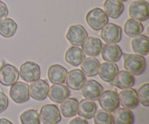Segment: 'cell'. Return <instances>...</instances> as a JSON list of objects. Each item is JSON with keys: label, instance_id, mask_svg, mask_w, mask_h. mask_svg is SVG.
<instances>
[{"label": "cell", "instance_id": "cell-1", "mask_svg": "<svg viewBox=\"0 0 149 124\" xmlns=\"http://www.w3.org/2000/svg\"><path fill=\"white\" fill-rule=\"evenodd\" d=\"M122 55L126 71L135 76H140L145 72L147 63L143 56L137 54H122Z\"/></svg>", "mask_w": 149, "mask_h": 124}, {"label": "cell", "instance_id": "cell-2", "mask_svg": "<svg viewBox=\"0 0 149 124\" xmlns=\"http://www.w3.org/2000/svg\"><path fill=\"white\" fill-rule=\"evenodd\" d=\"M86 21L92 29L94 30H100L109 23V17L101 8L95 7L87 12Z\"/></svg>", "mask_w": 149, "mask_h": 124}, {"label": "cell", "instance_id": "cell-3", "mask_svg": "<svg viewBox=\"0 0 149 124\" xmlns=\"http://www.w3.org/2000/svg\"><path fill=\"white\" fill-rule=\"evenodd\" d=\"M19 76L25 82L32 83L40 78V66L37 63L31 61L25 62L20 66Z\"/></svg>", "mask_w": 149, "mask_h": 124}, {"label": "cell", "instance_id": "cell-4", "mask_svg": "<svg viewBox=\"0 0 149 124\" xmlns=\"http://www.w3.org/2000/svg\"><path fill=\"white\" fill-rule=\"evenodd\" d=\"M39 118L43 124H57L61 120V113L55 105L46 104L41 107Z\"/></svg>", "mask_w": 149, "mask_h": 124}, {"label": "cell", "instance_id": "cell-5", "mask_svg": "<svg viewBox=\"0 0 149 124\" xmlns=\"http://www.w3.org/2000/svg\"><path fill=\"white\" fill-rule=\"evenodd\" d=\"M129 15L138 21H146L149 18V5L145 0L132 1L129 7Z\"/></svg>", "mask_w": 149, "mask_h": 124}, {"label": "cell", "instance_id": "cell-6", "mask_svg": "<svg viewBox=\"0 0 149 124\" xmlns=\"http://www.w3.org/2000/svg\"><path fill=\"white\" fill-rule=\"evenodd\" d=\"M99 104L103 110L111 113L119 107V96L114 90H106L103 91L98 99Z\"/></svg>", "mask_w": 149, "mask_h": 124}, {"label": "cell", "instance_id": "cell-7", "mask_svg": "<svg viewBox=\"0 0 149 124\" xmlns=\"http://www.w3.org/2000/svg\"><path fill=\"white\" fill-rule=\"evenodd\" d=\"M10 96L13 102L17 104L25 103L29 100V86L26 83L15 82L11 86Z\"/></svg>", "mask_w": 149, "mask_h": 124}, {"label": "cell", "instance_id": "cell-8", "mask_svg": "<svg viewBox=\"0 0 149 124\" xmlns=\"http://www.w3.org/2000/svg\"><path fill=\"white\" fill-rule=\"evenodd\" d=\"M66 39L73 46H81L88 37V33L84 26L79 24L72 25L68 29Z\"/></svg>", "mask_w": 149, "mask_h": 124}, {"label": "cell", "instance_id": "cell-9", "mask_svg": "<svg viewBox=\"0 0 149 124\" xmlns=\"http://www.w3.org/2000/svg\"><path fill=\"white\" fill-rule=\"evenodd\" d=\"M100 36L106 44H116L122 39V29L118 25L108 23L101 29Z\"/></svg>", "mask_w": 149, "mask_h": 124}, {"label": "cell", "instance_id": "cell-10", "mask_svg": "<svg viewBox=\"0 0 149 124\" xmlns=\"http://www.w3.org/2000/svg\"><path fill=\"white\" fill-rule=\"evenodd\" d=\"M81 93L84 97L92 101L98 100L99 97L103 91V87L95 80L86 81L81 88Z\"/></svg>", "mask_w": 149, "mask_h": 124}, {"label": "cell", "instance_id": "cell-11", "mask_svg": "<svg viewBox=\"0 0 149 124\" xmlns=\"http://www.w3.org/2000/svg\"><path fill=\"white\" fill-rule=\"evenodd\" d=\"M19 78V71L15 66L9 63L3 64L0 68V84L8 87L17 82Z\"/></svg>", "mask_w": 149, "mask_h": 124}, {"label": "cell", "instance_id": "cell-12", "mask_svg": "<svg viewBox=\"0 0 149 124\" xmlns=\"http://www.w3.org/2000/svg\"><path fill=\"white\" fill-rule=\"evenodd\" d=\"M119 103L122 105L124 108L128 110H133L139 105V100L136 90L134 89L127 88L122 89L118 94Z\"/></svg>", "mask_w": 149, "mask_h": 124}, {"label": "cell", "instance_id": "cell-13", "mask_svg": "<svg viewBox=\"0 0 149 124\" xmlns=\"http://www.w3.org/2000/svg\"><path fill=\"white\" fill-rule=\"evenodd\" d=\"M49 86L46 81L38 79L31 83L29 86V95L36 101H43L48 95Z\"/></svg>", "mask_w": 149, "mask_h": 124}, {"label": "cell", "instance_id": "cell-14", "mask_svg": "<svg viewBox=\"0 0 149 124\" xmlns=\"http://www.w3.org/2000/svg\"><path fill=\"white\" fill-rule=\"evenodd\" d=\"M86 81V76L82 71L79 69H74L67 73L65 82L69 89L74 91H79L81 89Z\"/></svg>", "mask_w": 149, "mask_h": 124}, {"label": "cell", "instance_id": "cell-15", "mask_svg": "<svg viewBox=\"0 0 149 124\" xmlns=\"http://www.w3.org/2000/svg\"><path fill=\"white\" fill-rule=\"evenodd\" d=\"M70 95L71 91L67 86L63 84H53L49 87L47 96L53 103L61 104L63 100L68 98Z\"/></svg>", "mask_w": 149, "mask_h": 124}, {"label": "cell", "instance_id": "cell-16", "mask_svg": "<svg viewBox=\"0 0 149 124\" xmlns=\"http://www.w3.org/2000/svg\"><path fill=\"white\" fill-rule=\"evenodd\" d=\"M135 82V78L134 75L128 72L127 71L122 70L117 73L115 78L111 82H110V84L111 85L114 86L121 89H125L133 87Z\"/></svg>", "mask_w": 149, "mask_h": 124}, {"label": "cell", "instance_id": "cell-17", "mask_svg": "<svg viewBox=\"0 0 149 124\" xmlns=\"http://www.w3.org/2000/svg\"><path fill=\"white\" fill-rule=\"evenodd\" d=\"M122 54L120 46L116 44H106L102 46V58L106 62H118L122 56Z\"/></svg>", "mask_w": 149, "mask_h": 124}, {"label": "cell", "instance_id": "cell-18", "mask_svg": "<svg viewBox=\"0 0 149 124\" xmlns=\"http://www.w3.org/2000/svg\"><path fill=\"white\" fill-rule=\"evenodd\" d=\"M81 46L85 55L90 57H97L101 52L103 44L99 38L90 36L87 38Z\"/></svg>", "mask_w": 149, "mask_h": 124}, {"label": "cell", "instance_id": "cell-19", "mask_svg": "<svg viewBox=\"0 0 149 124\" xmlns=\"http://www.w3.org/2000/svg\"><path fill=\"white\" fill-rule=\"evenodd\" d=\"M67 70L58 64L50 65L47 71V76L49 81L53 84H63L65 81Z\"/></svg>", "mask_w": 149, "mask_h": 124}, {"label": "cell", "instance_id": "cell-20", "mask_svg": "<svg viewBox=\"0 0 149 124\" xmlns=\"http://www.w3.org/2000/svg\"><path fill=\"white\" fill-rule=\"evenodd\" d=\"M125 5L119 0H106L103 3V11L108 17L117 19L123 13Z\"/></svg>", "mask_w": 149, "mask_h": 124}, {"label": "cell", "instance_id": "cell-21", "mask_svg": "<svg viewBox=\"0 0 149 124\" xmlns=\"http://www.w3.org/2000/svg\"><path fill=\"white\" fill-rule=\"evenodd\" d=\"M86 55L81 48L77 46H72L68 48L65 52V62L70 65L77 67L82 63L85 60Z\"/></svg>", "mask_w": 149, "mask_h": 124}, {"label": "cell", "instance_id": "cell-22", "mask_svg": "<svg viewBox=\"0 0 149 124\" xmlns=\"http://www.w3.org/2000/svg\"><path fill=\"white\" fill-rule=\"evenodd\" d=\"M111 116L113 124H133L135 121L133 113L124 107H118L113 112Z\"/></svg>", "mask_w": 149, "mask_h": 124}, {"label": "cell", "instance_id": "cell-23", "mask_svg": "<svg viewBox=\"0 0 149 124\" xmlns=\"http://www.w3.org/2000/svg\"><path fill=\"white\" fill-rule=\"evenodd\" d=\"M119 72V68L115 62H106L100 65L98 70V75L103 81L110 83Z\"/></svg>", "mask_w": 149, "mask_h": 124}, {"label": "cell", "instance_id": "cell-24", "mask_svg": "<svg viewBox=\"0 0 149 124\" xmlns=\"http://www.w3.org/2000/svg\"><path fill=\"white\" fill-rule=\"evenodd\" d=\"M97 110L95 103L87 99H83L78 104L77 114L84 119H91Z\"/></svg>", "mask_w": 149, "mask_h": 124}, {"label": "cell", "instance_id": "cell-25", "mask_svg": "<svg viewBox=\"0 0 149 124\" xmlns=\"http://www.w3.org/2000/svg\"><path fill=\"white\" fill-rule=\"evenodd\" d=\"M148 37L146 35H139L131 42L132 50L137 55L146 56L148 54Z\"/></svg>", "mask_w": 149, "mask_h": 124}, {"label": "cell", "instance_id": "cell-26", "mask_svg": "<svg viewBox=\"0 0 149 124\" xmlns=\"http://www.w3.org/2000/svg\"><path fill=\"white\" fill-rule=\"evenodd\" d=\"M79 102L75 98H67L61 103L60 110L65 118H72L77 116Z\"/></svg>", "mask_w": 149, "mask_h": 124}, {"label": "cell", "instance_id": "cell-27", "mask_svg": "<svg viewBox=\"0 0 149 124\" xmlns=\"http://www.w3.org/2000/svg\"><path fill=\"white\" fill-rule=\"evenodd\" d=\"M124 30L127 36L130 38H135L141 35L143 32L144 27L141 21L130 18L125 22Z\"/></svg>", "mask_w": 149, "mask_h": 124}, {"label": "cell", "instance_id": "cell-28", "mask_svg": "<svg viewBox=\"0 0 149 124\" xmlns=\"http://www.w3.org/2000/svg\"><path fill=\"white\" fill-rule=\"evenodd\" d=\"M100 62L98 60L93 57H88L82 62L81 65V71L84 73V75L88 77L95 76L98 73L99 67H100Z\"/></svg>", "mask_w": 149, "mask_h": 124}, {"label": "cell", "instance_id": "cell-29", "mask_svg": "<svg viewBox=\"0 0 149 124\" xmlns=\"http://www.w3.org/2000/svg\"><path fill=\"white\" fill-rule=\"evenodd\" d=\"M17 24L13 19L7 17L0 20V35L4 38H11L17 31Z\"/></svg>", "mask_w": 149, "mask_h": 124}, {"label": "cell", "instance_id": "cell-30", "mask_svg": "<svg viewBox=\"0 0 149 124\" xmlns=\"http://www.w3.org/2000/svg\"><path fill=\"white\" fill-rule=\"evenodd\" d=\"M21 124H40V118L37 110L29 109L23 112L20 116Z\"/></svg>", "mask_w": 149, "mask_h": 124}, {"label": "cell", "instance_id": "cell-31", "mask_svg": "<svg viewBox=\"0 0 149 124\" xmlns=\"http://www.w3.org/2000/svg\"><path fill=\"white\" fill-rule=\"evenodd\" d=\"M93 118L95 124H112L111 114L103 109L96 110Z\"/></svg>", "mask_w": 149, "mask_h": 124}, {"label": "cell", "instance_id": "cell-32", "mask_svg": "<svg viewBox=\"0 0 149 124\" xmlns=\"http://www.w3.org/2000/svg\"><path fill=\"white\" fill-rule=\"evenodd\" d=\"M148 91L149 84L148 83H146L138 89V92H137L139 103L143 106H145V107H148L149 106Z\"/></svg>", "mask_w": 149, "mask_h": 124}, {"label": "cell", "instance_id": "cell-33", "mask_svg": "<svg viewBox=\"0 0 149 124\" xmlns=\"http://www.w3.org/2000/svg\"><path fill=\"white\" fill-rule=\"evenodd\" d=\"M9 105V100L7 95L4 92L0 91V113L7 110Z\"/></svg>", "mask_w": 149, "mask_h": 124}, {"label": "cell", "instance_id": "cell-34", "mask_svg": "<svg viewBox=\"0 0 149 124\" xmlns=\"http://www.w3.org/2000/svg\"><path fill=\"white\" fill-rule=\"evenodd\" d=\"M9 14V10L5 3L0 0V20L6 18Z\"/></svg>", "mask_w": 149, "mask_h": 124}, {"label": "cell", "instance_id": "cell-35", "mask_svg": "<svg viewBox=\"0 0 149 124\" xmlns=\"http://www.w3.org/2000/svg\"><path fill=\"white\" fill-rule=\"evenodd\" d=\"M69 124H89L87 119H84L81 117L74 118V119L69 122Z\"/></svg>", "mask_w": 149, "mask_h": 124}, {"label": "cell", "instance_id": "cell-36", "mask_svg": "<svg viewBox=\"0 0 149 124\" xmlns=\"http://www.w3.org/2000/svg\"><path fill=\"white\" fill-rule=\"evenodd\" d=\"M0 124H13V123L6 118H0Z\"/></svg>", "mask_w": 149, "mask_h": 124}, {"label": "cell", "instance_id": "cell-37", "mask_svg": "<svg viewBox=\"0 0 149 124\" xmlns=\"http://www.w3.org/2000/svg\"><path fill=\"white\" fill-rule=\"evenodd\" d=\"M119 1H121L123 2V1H128V0H119Z\"/></svg>", "mask_w": 149, "mask_h": 124}]
</instances>
